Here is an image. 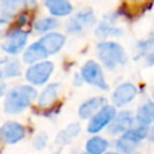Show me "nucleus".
<instances>
[{
    "label": "nucleus",
    "instance_id": "nucleus-1",
    "mask_svg": "<svg viewBox=\"0 0 154 154\" xmlns=\"http://www.w3.org/2000/svg\"><path fill=\"white\" fill-rule=\"evenodd\" d=\"M36 97V90L29 85H20L8 91L5 99V111L7 113H19L25 109Z\"/></svg>",
    "mask_w": 154,
    "mask_h": 154
},
{
    "label": "nucleus",
    "instance_id": "nucleus-2",
    "mask_svg": "<svg viewBox=\"0 0 154 154\" xmlns=\"http://www.w3.org/2000/svg\"><path fill=\"white\" fill-rule=\"evenodd\" d=\"M97 55L103 65L108 69H113L119 64L125 63V53L122 46L114 42H101L96 47Z\"/></svg>",
    "mask_w": 154,
    "mask_h": 154
},
{
    "label": "nucleus",
    "instance_id": "nucleus-3",
    "mask_svg": "<svg viewBox=\"0 0 154 154\" xmlns=\"http://www.w3.org/2000/svg\"><path fill=\"white\" fill-rule=\"evenodd\" d=\"M81 75L83 77V79L85 82H88L89 84L96 85L101 89H107L108 88V85L106 84V81L103 78V75H102V71H101L100 66L96 63L91 61V60L87 61L83 65Z\"/></svg>",
    "mask_w": 154,
    "mask_h": 154
},
{
    "label": "nucleus",
    "instance_id": "nucleus-4",
    "mask_svg": "<svg viewBox=\"0 0 154 154\" xmlns=\"http://www.w3.org/2000/svg\"><path fill=\"white\" fill-rule=\"evenodd\" d=\"M53 72V64L51 61L38 63L26 71V79L32 84H43Z\"/></svg>",
    "mask_w": 154,
    "mask_h": 154
},
{
    "label": "nucleus",
    "instance_id": "nucleus-5",
    "mask_svg": "<svg viewBox=\"0 0 154 154\" xmlns=\"http://www.w3.org/2000/svg\"><path fill=\"white\" fill-rule=\"evenodd\" d=\"M116 117V109L113 106H103L90 120L88 125V131L90 134L99 132L108 123H111Z\"/></svg>",
    "mask_w": 154,
    "mask_h": 154
},
{
    "label": "nucleus",
    "instance_id": "nucleus-6",
    "mask_svg": "<svg viewBox=\"0 0 154 154\" xmlns=\"http://www.w3.org/2000/svg\"><path fill=\"white\" fill-rule=\"evenodd\" d=\"M1 132V137L2 140L8 143V144H13L17 143L18 141H20L24 135H25V129L23 125H20L19 123H14V122H8L5 123L0 130Z\"/></svg>",
    "mask_w": 154,
    "mask_h": 154
},
{
    "label": "nucleus",
    "instance_id": "nucleus-7",
    "mask_svg": "<svg viewBox=\"0 0 154 154\" xmlns=\"http://www.w3.org/2000/svg\"><path fill=\"white\" fill-rule=\"evenodd\" d=\"M26 38H28V32L22 30L13 31L11 35L7 36V38L2 43V48L5 52L10 54H16L25 46Z\"/></svg>",
    "mask_w": 154,
    "mask_h": 154
},
{
    "label": "nucleus",
    "instance_id": "nucleus-8",
    "mask_svg": "<svg viewBox=\"0 0 154 154\" xmlns=\"http://www.w3.org/2000/svg\"><path fill=\"white\" fill-rule=\"evenodd\" d=\"M136 96V88L130 83L120 84L113 93V102L116 106H123L129 103Z\"/></svg>",
    "mask_w": 154,
    "mask_h": 154
},
{
    "label": "nucleus",
    "instance_id": "nucleus-9",
    "mask_svg": "<svg viewBox=\"0 0 154 154\" xmlns=\"http://www.w3.org/2000/svg\"><path fill=\"white\" fill-rule=\"evenodd\" d=\"M134 119L130 112H120L116 118L112 120L109 131L111 134H119V132H126L130 130V126L132 125Z\"/></svg>",
    "mask_w": 154,
    "mask_h": 154
},
{
    "label": "nucleus",
    "instance_id": "nucleus-10",
    "mask_svg": "<svg viewBox=\"0 0 154 154\" xmlns=\"http://www.w3.org/2000/svg\"><path fill=\"white\" fill-rule=\"evenodd\" d=\"M141 140L137 137V135L132 131V129H130L129 131H126L117 142V147L120 152H123L124 154H132L138 144Z\"/></svg>",
    "mask_w": 154,
    "mask_h": 154
},
{
    "label": "nucleus",
    "instance_id": "nucleus-11",
    "mask_svg": "<svg viewBox=\"0 0 154 154\" xmlns=\"http://www.w3.org/2000/svg\"><path fill=\"white\" fill-rule=\"evenodd\" d=\"M64 42H65V37L61 34H58V32L48 34V35L43 36L40 40V43L43 46V48L47 51L48 54L57 53L63 47Z\"/></svg>",
    "mask_w": 154,
    "mask_h": 154
},
{
    "label": "nucleus",
    "instance_id": "nucleus-12",
    "mask_svg": "<svg viewBox=\"0 0 154 154\" xmlns=\"http://www.w3.org/2000/svg\"><path fill=\"white\" fill-rule=\"evenodd\" d=\"M94 23V16L91 12L85 13H78L76 17H73L67 26V30L71 32H77L81 30H84L89 28Z\"/></svg>",
    "mask_w": 154,
    "mask_h": 154
},
{
    "label": "nucleus",
    "instance_id": "nucleus-13",
    "mask_svg": "<svg viewBox=\"0 0 154 154\" xmlns=\"http://www.w3.org/2000/svg\"><path fill=\"white\" fill-rule=\"evenodd\" d=\"M103 103H105V99L103 97H93L88 101H85L81 107H79V116L81 118H89L91 117L94 113L96 114V111L101 109L103 107Z\"/></svg>",
    "mask_w": 154,
    "mask_h": 154
},
{
    "label": "nucleus",
    "instance_id": "nucleus-14",
    "mask_svg": "<svg viewBox=\"0 0 154 154\" xmlns=\"http://www.w3.org/2000/svg\"><path fill=\"white\" fill-rule=\"evenodd\" d=\"M46 7L54 16H67L72 11V6L67 0H46Z\"/></svg>",
    "mask_w": 154,
    "mask_h": 154
},
{
    "label": "nucleus",
    "instance_id": "nucleus-15",
    "mask_svg": "<svg viewBox=\"0 0 154 154\" xmlns=\"http://www.w3.org/2000/svg\"><path fill=\"white\" fill-rule=\"evenodd\" d=\"M47 55H48V53L43 48V46L40 42H36V43H32L31 46H29V48L25 51V53L23 55V59L25 63L31 64V63H35V61H38V60L46 58Z\"/></svg>",
    "mask_w": 154,
    "mask_h": 154
},
{
    "label": "nucleus",
    "instance_id": "nucleus-16",
    "mask_svg": "<svg viewBox=\"0 0 154 154\" xmlns=\"http://www.w3.org/2000/svg\"><path fill=\"white\" fill-rule=\"evenodd\" d=\"M58 95V84H49L40 95L38 97V106L40 107H48L51 106Z\"/></svg>",
    "mask_w": 154,
    "mask_h": 154
},
{
    "label": "nucleus",
    "instance_id": "nucleus-17",
    "mask_svg": "<svg viewBox=\"0 0 154 154\" xmlns=\"http://www.w3.org/2000/svg\"><path fill=\"white\" fill-rule=\"evenodd\" d=\"M136 120L138 124L143 125H149L150 123H154V102H148L142 106L137 113Z\"/></svg>",
    "mask_w": 154,
    "mask_h": 154
},
{
    "label": "nucleus",
    "instance_id": "nucleus-18",
    "mask_svg": "<svg viewBox=\"0 0 154 154\" xmlns=\"http://www.w3.org/2000/svg\"><path fill=\"white\" fill-rule=\"evenodd\" d=\"M34 4V0H5L2 6V20L13 16V13L23 5Z\"/></svg>",
    "mask_w": 154,
    "mask_h": 154
},
{
    "label": "nucleus",
    "instance_id": "nucleus-19",
    "mask_svg": "<svg viewBox=\"0 0 154 154\" xmlns=\"http://www.w3.org/2000/svg\"><path fill=\"white\" fill-rule=\"evenodd\" d=\"M107 146H108V143L103 138L93 137L87 142L85 148H87V152L89 154H102L107 149Z\"/></svg>",
    "mask_w": 154,
    "mask_h": 154
},
{
    "label": "nucleus",
    "instance_id": "nucleus-20",
    "mask_svg": "<svg viewBox=\"0 0 154 154\" xmlns=\"http://www.w3.org/2000/svg\"><path fill=\"white\" fill-rule=\"evenodd\" d=\"M20 73V67L16 60H8L1 63V76L2 77H14Z\"/></svg>",
    "mask_w": 154,
    "mask_h": 154
},
{
    "label": "nucleus",
    "instance_id": "nucleus-21",
    "mask_svg": "<svg viewBox=\"0 0 154 154\" xmlns=\"http://www.w3.org/2000/svg\"><path fill=\"white\" fill-rule=\"evenodd\" d=\"M55 26H57V20L53 18H43L36 22L35 24V29L38 31H48Z\"/></svg>",
    "mask_w": 154,
    "mask_h": 154
},
{
    "label": "nucleus",
    "instance_id": "nucleus-22",
    "mask_svg": "<svg viewBox=\"0 0 154 154\" xmlns=\"http://www.w3.org/2000/svg\"><path fill=\"white\" fill-rule=\"evenodd\" d=\"M78 131H79V125L78 124H72L64 132L60 134L59 140H65V142H67V141H70L71 137H73L76 134H78Z\"/></svg>",
    "mask_w": 154,
    "mask_h": 154
},
{
    "label": "nucleus",
    "instance_id": "nucleus-23",
    "mask_svg": "<svg viewBox=\"0 0 154 154\" xmlns=\"http://www.w3.org/2000/svg\"><path fill=\"white\" fill-rule=\"evenodd\" d=\"M148 138L150 141H154V126H152L149 129V132H148Z\"/></svg>",
    "mask_w": 154,
    "mask_h": 154
},
{
    "label": "nucleus",
    "instance_id": "nucleus-24",
    "mask_svg": "<svg viewBox=\"0 0 154 154\" xmlns=\"http://www.w3.org/2000/svg\"><path fill=\"white\" fill-rule=\"evenodd\" d=\"M107 154H117V153H107Z\"/></svg>",
    "mask_w": 154,
    "mask_h": 154
},
{
    "label": "nucleus",
    "instance_id": "nucleus-25",
    "mask_svg": "<svg viewBox=\"0 0 154 154\" xmlns=\"http://www.w3.org/2000/svg\"><path fill=\"white\" fill-rule=\"evenodd\" d=\"M83 154H87V153H83Z\"/></svg>",
    "mask_w": 154,
    "mask_h": 154
}]
</instances>
